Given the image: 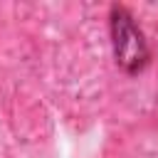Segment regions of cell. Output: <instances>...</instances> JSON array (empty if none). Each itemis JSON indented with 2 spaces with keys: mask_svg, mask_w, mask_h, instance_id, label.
Wrapping results in <instances>:
<instances>
[{
  "mask_svg": "<svg viewBox=\"0 0 158 158\" xmlns=\"http://www.w3.org/2000/svg\"><path fill=\"white\" fill-rule=\"evenodd\" d=\"M111 42L116 64L123 72L136 74L148 64V44L143 40V32L133 22L131 12L121 5L111 7Z\"/></svg>",
  "mask_w": 158,
  "mask_h": 158,
  "instance_id": "cell-1",
  "label": "cell"
}]
</instances>
